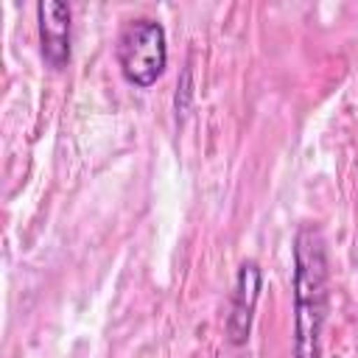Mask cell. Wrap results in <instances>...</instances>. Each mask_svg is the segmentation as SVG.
Returning a JSON list of instances; mask_svg holds the SVG:
<instances>
[{
	"mask_svg": "<svg viewBox=\"0 0 358 358\" xmlns=\"http://www.w3.org/2000/svg\"><path fill=\"white\" fill-rule=\"evenodd\" d=\"M73 11L62 0H39L36 22H39V48L48 67L62 70L70 62V28Z\"/></svg>",
	"mask_w": 358,
	"mask_h": 358,
	"instance_id": "obj_3",
	"label": "cell"
},
{
	"mask_svg": "<svg viewBox=\"0 0 358 358\" xmlns=\"http://www.w3.org/2000/svg\"><path fill=\"white\" fill-rule=\"evenodd\" d=\"M260 285H263L260 266L255 260H243L235 274V288H232V302H229V316H227V336L232 344H246L249 338L255 305L260 299Z\"/></svg>",
	"mask_w": 358,
	"mask_h": 358,
	"instance_id": "obj_4",
	"label": "cell"
},
{
	"mask_svg": "<svg viewBox=\"0 0 358 358\" xmlns=\"http://www.w3.org/2000/svg\"><path fill=\"white\" fill-rule=\"evenodd\" d=\"M327 316V246L319 227L305 224L294 238V358L322 355Z\"/></svg>",
	"mask_w": 358,
	"mask_h": 358,
	"instance_id": "obj_1",
	"label": "cell"
},
{
	"mask_svg": "<svg viewBox=\"0 0 358 358\" xmlns=\"http://www.w3.org/2000/svg\"><path fill=\"white\" fill-rule=\"evenodd\" d=\"M115 59L123 78L134 87H151L168 64V39L159 20L134 17L129 20L115 45Z\"/></svg>",
	"mask_w": 358,
	"mask_h": 358,
	"instance_id": "obj_2",
	"label": "cell"
}]
</instances>
